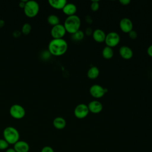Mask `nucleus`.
Returning <instances> with one entry per match:
<instances>
[{"instance_id":"obj_1","label":"nucleus","mask_w":152,"mask_h":152,"mask_svg":"<svg viewBox=\"0 0 152 152\" xmlns=\"http://www.w3.org/2000/svg\"><path fill=\"white\" fill-rule=\"evenodd\" d=\"M68 49V43L64 39H53L48 45L49 52L54 56H61Z\"/></svg>"},{"instance_id":"obj_2","label":"nucleus","mask_w":152,"mask_h":152,"mask_svg":"<svg viewBox=\"0 0 152 152\" xmlns=\"http://www.w3.org/2000/svg\"><path fill=\"white\" fill-rule=\"evenodd\" d=\"M63 25L66 31L72 34L80 30L81 26V20L77 15L68 16L65 19Z\"/></svg>"},{"instance_id":"obj_3","label":"nucleus","mask_w":152,"mask_h":152,"mask_svg":"<svg viewBox=\"0 0 152 152\" xmlns=\"http://www.w3.org/2000/svg\"><path fill=\"white\" fill-rule=\"evenodd\" d=\"M3 137L9 144H14L20 140V133L13 126H7L3 131Z\"/></svg>"},{"instance_id":"obj_4","label":"nucleus","mask_w":152,"mask_h":152,"mask_svg":"<svg viewBox=\"0 0 152 152\" xmlns=\"http://www.w3.org/2000/svg\"><path fill=\"white\" fill-rule=\"evenodd\" d=\"M23 9L26 16L28 17H34L37 15L39 11V5L36 1H27Z\"/></svg>"},{"instance_id":"obj_5","label":"nucleus","mask_w":152,"mask_h":152,"mask_svg":"<svg viewBox=\"0 0 152 152\" xmlns=\"http://www.w3.org/2000/svg\"><path fill=\"white\" fill-rule=\"evenodd\" d=\"M120 40L119 34L115 31H111L106 34L104 43L107 46L112 48L116 46L119 43Z\"/></svg>"},{"instance_id":"obj_6","label":"nucleus","mask_w":152,"mask_h":152,"mask_svg":"<svg viewBox=\"0 0 152 152\" xmlns=\"http://www.w3.org/2000/svg\"><path fill=\"white\" fill-rule=\"evenodd\" d=\"M10 113L14 119H20L25 116L26 110L21 105L14 104L11 106L10 109Z\"/></svg>"},{"instance_id":"obj_7","label":"nucleus","mask_w":152,"mask_h":152,"mask_svg":"<svg viewBox=\"0 0 152 152\" xmlns=\"http://www.w3.org/2000/svg\"><path fill=\"white\" fill-rule=\"evenodd\" d=\"M90 95L96 99H99L104 96L106 93L107 92V89L103 87L99 84H93L89 89Z\"/></svg>"},{"instance_id":"obj_8","label":"nucleus","mask_w":152,"mask_h":152,"mask_svg":"<svg viewBox=\"0 0 152 152\" xmlns=\"http://www.w3.org/2000/svg\"><path fill=\"white\" fill-rule=\"evenodd\" d=\"M88 106L84 103H80L76 106L74 110V114L75 116L80 119L85 118L89 113Z\"/></svg>"},{"instance_id":"obj_9","label":"nucleus","mask_w":152,"mask_h":152,"mask_svg":"<svg viewBox=\"0 0 152 152\" xmlns=\"http://www.w3.org/2000/svg\"><path fill=\"white\" fill-rule=\"evenodd\" d=\"M66 31L63 24H59L52 27L50 30V34L53 39H63Z\"/></svg>"},{"instance_id":"obj_10","label":"nucleus","mask_w":152,"mask_h":152,"mask_svg":"<svg viewBox=\"0 0 152 152\" xmlns=\"http://www.w3.org/2000/svg\"><path fill=\"white\" fill-rule=\"evenodd\" d=\"M119 26L121 30L125 33H128L133 30V24L132 21L126 17L123 18L120 20Z\"/></svg>"},{"instance_id":"obj_11","label":"nucleus","mask_w":152,"mask_h":152,"mask_svg":"<svg viewBox=\"0 0 152 152\" xmlns=\"http://www.w3.org/2000/svg\"><path fill=\"white\" fill-rule=\"evenodd\" d=\"M89 112L96 114L99 113L103 110V105L102 103L98 100L91 101L87 105Z\"/></svg>"},{"instance_id":"obj_12","label":"nucleus","mask_w":152,"mask_h":152,"mask_svg":"<svg viewBox=\"0 0 152 152\" xmlns=\"http://www.w3.org/2000/svg\"><path fill=\"white\" fill-rule=\"evenodd\" d=\"M119 53L122 58L128 60L132 58L133 56L132 50L127 46H122L119 49Z\"/></svg>"},{"instance_id":"obj_13","label":"nucleus","mask_w":152,"mask_h":152,"mask_svg":"<svg viewBox=\"0 0 152 152\" xmlns=\"http://www.w3.org/2000/svg\"><path fill=\"white\" fill-rule=\"evenodd\" d=\"M14 149L16 152H28L29 144L25 141L19 140L14 144Z\"/></svg>"},{"instance_id":"obj_14","label":"nucleus","mask_w":152,"mask_h":152,"mask_svg":"<svg viewBox=\"0 0 152 152\" xmlns=\"http://www.w3.org/2000/svg\"><path fill=\"white\" fill-rule=\"evenodd\" d=\"M106 33L104 31L100 28H97L93 31L92 36L94 40L97 43L104 42L106 38Z\"/></svg>"},{"instance_id":"obj_15","label":"nucleus","mask_w":152,"mask_h":152,"mask_svg":"<svg viewBox=\"0 0 152 152\" xmlns=\"http://www.w3.org/2000/svg\"><path fill=\"white\" fill-rule=\"evenodd\" d=\"M77 10V7L74 4L67 2L62 10L63 12L68 17V16L75 15Z\"/></svg>"},{"instance_id":"obj_16","label":"nucleus","mask_w":152,"mask_h":152,"mask_svg":"<svg viewBox=\"0 0 152 152\" xmlns=\"http://www.w3.org/2000/svg\"><path fill=\"white\" fill-rule=\"evenodd\" d=\"M65 119L61 116L56 117L53 121V125L57 129H62L66 126Z\"/></svg>"},{"instance_id":"obj_17","label":"nucleus","mask_w":152,"mask_h":152,"mask_svg":"<svg viewBox=\"0 0 152 152\" xmlns=\"http://www.w3.org/2000/svg\"><path fill=\"white\" fill-rule=\"evenodd\" d=\"M49 5L56 10H62L65 5L66 4V0H49Z\"/></svg>"},{"instance_id":"obj_18","label":"nucleus","mask_w":152,"mask_h":152,"mask_svg":"<svg viewBox=\"0 0 152 152\" xmlns=\"http://www.w3.org/2000/svg\"><path fill=\"white\" fill-rule=\"evenodd\" d=\"M99 74H100V71L99 68L96 66H91L87 71V75L89 79L94 80L97 78L99 77Z\"/></svg>"},{"instance_id":"obj_19","label":"nucleus","mask_w":152,"mask_h":152,"mask_svg":"<svg viewBox=\"0 0 152 152\" xmlns=\"http://www.w3.org/2000/svg\"><path fill=\"white\" fill-rule=\"evenodd\" d=\"M102 56L106 59H110L113 56V50L112 48L106 46L102 51Z\"/></svg>"},{"instance_id":"obj_20","label":"nucleus","mask_w":152,"mask_h":152,"mask_svg":"<svg viewBox=\"0 0 152 152\" xmlns=\"http://www.w3.org/2000/svg\"><path fill=\"white\" fill-rule=\"evenodd\" d=\"M47 21L50 25L52 26V27L59 24L60 23L59 18L55 14H50L47 18Z\"/></svg>"},{"instance_id":"obj_21","label":"nucleus","mask_w":152,"mask_h":152,"mask_svg":"<svg viewBox=\"0 0 152 152\" xmlns=\"http://www.w3.org/2000/svg\"><path fill=\"white\" fill-rule=\"evenodd\" d=\"M84 37V33L80 30H78L75 33L72 34V38L75 41H80L83 40Z\"/></svg>"},{"instance_id":"obj_22","label":"nucleus","mask_w":152,"mask_h":152,"mask_svg":"<svg viewBox=\"0 0 152 152\" xmlns=\"http://www.w3.org/2000/svg\"><path fill=\"white\" fill-rule=\"evenodd\" d=\"M31 30V26L29 23H27L24 24L21 28L22 33H24V34H29Z\"/></svg>"},{"instance_id":"obj_23","label":"nucleus","mask_w":152,"mask_h":152,"mask_svg":"<svg viewBox=\"0 0 152 152\" xmlns=\"http://www.w3.org/2000/svg\"><path fill=\"white\" fill-rule=\"evenodd\" d=\"M9 144L8 142L5 140L4 138H0V150H7L9 148Z\"/></svg>"},{"instance_id":"obj_24","label":"nucleus","mask_w":152,"mask_h":152,"mask_svg":"<svg viewBox=\"0 0 152 152\" xmlns=\"http://www.w3.org/2000/svg\"><path fill=\"white\" fill-rule=\"evenodd\" d=\"M90 8L92 11H97L99 8V1H92L90 5Z\"/></svg>"},{"instance_id":"obj_25","label":"nucleus","mask_w":152,"mask_h":152,"mask_svg":"<svg viewBox=\"0 0 152 152\" xmlns=\"http://www.w3.org/2000/svg\"><path fill=\"white\" fill-rule=\"evenodd\" d=\"M40 152H55V151H54L53 149L51 147L46 145V146L43 147L42 148Z\"/></svg>"},{"instance_id":"obj_26","label":"nucleus","mask_w":152,"mask_h":152,"mask_svg":"<svg viewBox=\"0 0 152 152\" xmlns=\"http://www.w3.org/2000/svg\"><path fill=\"white\" fill-rule=\"evenodd\" d=\"M128 34V36H129V38L131 39H137V36H138L137 35V33L135 31H134V30L131 31Z\"/></svg>"},{"instance_id":"obj_27","label":"nucleus","mask_w":152,"mask_h":152,"mask_svg":"<svg viewBox=\"0 0 152 152\" xmlns=\"http://www.w3.org/2000/svg\"><path fill=\"white\" fill-rule=\"evenodd\" d=\"M147 53L149 56L152 58V45H150L148 47V48L147 49Z\"/></svg>"},{"instance_id":"obj_28","label":"nucleus","mask_w":152,"mask_h":152,"mask_svg":"<svg viewBox=\"0 0 152 152\" xmlns=\"http://www.w3.org/2000/svg\"><path fill=\"white\" fill-rule=\"evenodd\" d=\"M93 31L92 30V29H91V28L88 27V28H86V31H85V33H86V34H87V35H88V36H90V35H92Z\"/></svg>"},{"instance_id":"obj_29","label":"nucleus","mask_w":152,"mask_h":152,"mask_svg":"<svg viewBox=\"0 0 152 152\" xmlns=\"http://www.w3.org/2000/svg\"><path fill=\"white\" fill-rule=\"evenodd\" d=\"M131 1L129 0H120L119 3L122 5H128Z\"/></svg>"},{"instance_id":"obj_30","label":"nucleus","mask_w":152,"mask_h":152,"mask_svg":"<svg viewBox=\"0 0 152 152\" xmlns=\"http://www.w3.org/2000/svg\"><path fill=\"white\" fill-rule=\"evenodd\" d=\"M27 1H26L25 2H24L23 1H20V3H19V6L20 7H21V8H24V5H25V4H26V2Z\"/></svg>"},{"instance_id":"obj_31","label":"nucleus","mask_w":152,"mask_h":152,"mask_svg":"<svg viewBox=\"0 0 152 152\" xmlns=\"http://www.w3.org/2000/svg\"><path fill=\"white\" fill-rule=\"evenodd\" d=\"M5 152H16L14 148H8L5 150Z\"/></svg>"},{"instance_id":"obj_32","label":"nucleus","mask_w":152,"mask_h":152,"mask_svg":"<svg viewBox=\"0 0 152 152\" xmlns=\"http://www.w3.org/2000/svg\"><path fill=\"white\" fill-rule=\"evenodd\" d=\"M4 24V21L3 20H0V27H2Z\"/></svg>"},{"instance_id":"obj_33","label":"nucleus","mask_w":152,"mask_h":152,"mask_svg":"<svg viewBox=\"0 0 152 152\" xmlns=\"http://www.w3.org/2000/svg\"><path fill=\"white\" fill-rule=\"evenodd\" d=\"M151 80H152V73H151Z\"/></svg>"}]
</instances>
